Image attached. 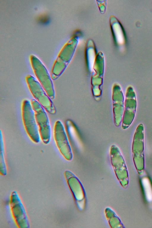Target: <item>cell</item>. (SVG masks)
Masks as SVG:
<instances>
[{"label":"cell","instance_id":"cell-1","mask_svg":"<svg viewBox=\"0 0 152 228\" xmlns=\"http://www.w3.org/2000/svg\"><path fill=\"white\" fill-rule=\"evenodd\" d=\"M26 83L31 94L49 114L54 115L56 110L51 99L48 95L41 85L34 77L27 75L26 77Z\"/></svg>","mask_w":152,"mask_h":228},{"label":"cell","instance_id":"cell-2","mask_svg":"<svg viewBox=\"0 0 152 228\" xmlns=\"http://www.w3.org/2000/svg\"><path fill=\"white\" fill-rule=\"evenodd\" d=\"M22 115L23 125L28 135L35 143H39L41 138L34 112L30 101L26 99L22 101Z\"/></svg>","mask_w":152,"mask_h":228},{"label":"cell","instance_id":"cell-3","mask_svg":"<svg viewBox=\"0 0 152 228\" xmlns=\"http://www.w3.org/2000/svg\"><path fill=\"white\" fill-rule=\"evenodd\" d=\"M30 102L34 112L40 138L44 144H47L50 140L51 129L46 111L35 99H31Z\"/></svg>","mask_w":152,"mask_h":228},{"label":"cell","instance_id":"cell-4","mask_svg":"<svg viewBox=\"0 0 152 228\" xmlns=\"http://www.w3.org/2000/svg\"><path fill=\"white\" fill-rule=\"evenodd\" d=\"M32 66L37 80L52 99L55 97V91L50 75L45 67L35 57L31 58Z\"/></svg>","mask_w":152,"mask_h":228},{"label":"cell","instance_id":"cell-5","mask_svg":"<svg viewBox=\"0 0 152 228\" xmlns=\"http://www.w3.org/2000/svg\"><path fill=\"white\" fill-rule=\"evenodd\" d=\"M144 127L142 124L137 126L134 135L132 146L134 162L137 169L142 170L144 167Z\"/></svg>","mask_w":152,"mask_h":228},{"label":"cell","instance_id":"cell-6","mask_svg":"<svg viewBox=\"0 0 152 228\" xmlns=\"http://www.w3.org/2000/svg\"><path fill=\"white\" fill-rule=\"evenodd\" d=\"M54 136L61 154L66 160H71L73 158L71 148L64 126L59 120L56 121L55 124Z\"/></svg>","mask_w":152,"mask_h":228},{"label":"cell","instance_id":"cell-7","mask_svg":"<svg viewBox=\"0 0 152 228\" xmlns=\"http://www.w3.org/2000/svg\"><path fill=\"white\" fill-rule=\"evenodd\" d=\"M10 206L12 215L18 227H30L28 218L26 210L17 192L14 191L10 196Z\"/></svg>","mask_w":152,"mask_h":228},{"label":"cell","instance_id":"cell-8","mask_svg":"<svg viewBox=\"0 0 152 228\" xmlns=\"http://www.w3.org/2000/svg\"><path fill=\"white\" fill-rule=\"evenodd\" d=\"M124 103V112L122 122L123 129L128 128L133 121L136 112V96L133 88L131 86L127 90Z\"/></svg>","mask_w":152,"mask_h":228},{"label":"cell","instance_id":"cell-9","mask_svg":"<svg viewBox=\"0 0 152 228\" xmlns=\"http://www.w3.org/2000/svg\"><path fill=\"white\" fill-rule=\"evenodd\" d=\"M113 111L114 122L116 126L122 123L124 103L123 93L120 85L115 84L113 88Z\"/></svg>","mask_w":152,"mask_h":228},{"label":"cell","instance_id":"cell-10","mask_svg":"<svg viewBox=\"0 0 152 228\" xmlns=\"http://www.w3.org/2000/svg\"><path fill=\"white\" fill-rule=\"evenodd\" d=\"M110 155L112 164L116 174H126L127 170L124 160L120 149L116 145L111 146Z\"/></svg>","mask_w":152,"mask_h":228},{"label":"cell","instance_id":"cell-11","mask_svg":"<svg viewBox=\"0 0 152 228\" xmlns=\"http://www.w3.org/2000/svg\"><path fill=\"white\" fill-rule=\"evenodd\" d=\"M110 26L113 38L116 43L118 44L122 40L123 30L119 22L116 18L113 16H110Z\"/></svg>","mask_w":152,"mask_h":228},{"label":"cell","instance_id":"cell-12","mask_svg":"<svg viewBox=\"0 0 152 228\" xmlns=\"http://www.w3.org/2000/svg\"><path fill=\"white\" fill-rule=\"evenodd\" d=\"M90 42L86 43V62L90 69H92L96 56L97 54L94 45L91 40Z\"/></svg>","mask_w":152,"mask_h":228},{"label":"cell","instance_id":"cell-13","mask_svg":"<svg viewBox=\"0 0 152 228\" xmlns=\"http://www.w3.org/2000/svg\"><path fill=\"white\" fill-rule=\"evenodd\" d=\"M0 172L1 175H5L7 173V169L4 157V147L3 134L0 132Z\"/></svg>","mask_w":152,"mask_h":228}]
</instances>
